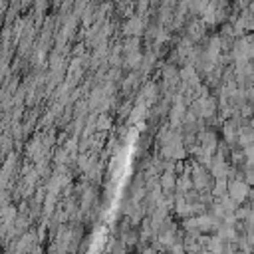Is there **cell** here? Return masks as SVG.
I'll return each mask as SVG.
<instances>
[{"label":"cell","instance_id":"cell-4","mask_svg":"<svg viewBox=\"0 0 254 254\" xmlns=\"http://www.w3.org/2000/svg\"><path fill=\"white\" fill-rule=\"evenodd\" d=\"M169 252L171 254H185L187 250H185V244H173V246H169Z\"/></svg>","mask_w":254,"mask_h":254},{"label":"cell","instance_id":"cell-3","mask_svg":"<svg viewBox=\"0 0 254 254\" xmlns=\"http://www.w3.org/2000/svg\"><path fill=\"white\" fill-rule=\"evenodd\" d=\"M244 157L254 165V143H252V145H248V147H244Z\"/></svg>","mask_w":254,"mask_h":254},{"label":"cell","instance_id":"cell-6","mask_svg":"<svg viewBox=\"0 0 254 254\" xmlns=\"http://www.w3.org/2000/svg\"><path fill=\"white\" fill-rule=\"evenodd\" d=\"M143 254H155V248H145Z\"/></svg>","mask_w":254,"mask_h":254},{"label":"cell","instance_id":"cell-7","mask_svg":"<svg viewBox=\"0 0 254 254\" xmlns=\"http://www.w3.org/2000/svg\"><path fill=\"white\" fill-rule=\"evenodd\" d=\"M252 127H254V119H252Z\"/></svg>","mask_w":254,"mask_h":254},{"label":"cell","instance_id":"cell-1","mask_svg":"<svg viewBox=\"0 0 254 254\" xmlns=\"http://www.w3.org/2000/svg\"><path fill=\"white\" fill-rule=\"evenodd\" d=\"M228 196L236 202H242L246 196H250V187L244 181H232L228 183Z\"/></svg>","mask_w":254,"mask_h":254},{"label":"cell","instance_id":"cell-5","mask_svg":"<svg viewBox=\"0 0 254 254\" xmlns=\"http://www.w3.org/2000/svg\"><path fill=\"white\" fill-rule=\"evenodd\" d=\"M109 123H111V121H109L107 117H101V119H99V129H107Z\"/></svg>","mask_w":254,"mask_h":254},{"label":"cell","instance_id":"cell-2","mask_svg":"<svg viewBox=\"0 0 254 254\" xmlns=\"http://www.w3.org/2000/svg\"><path fill=\"white\" fill-rule=\"evenodd\" d=\"M161 185H163V189H173L175 187V175L173 173H165L163 177H161Z\"/></svg>","mask_w":254,"mask_h":254}]
</instances>
